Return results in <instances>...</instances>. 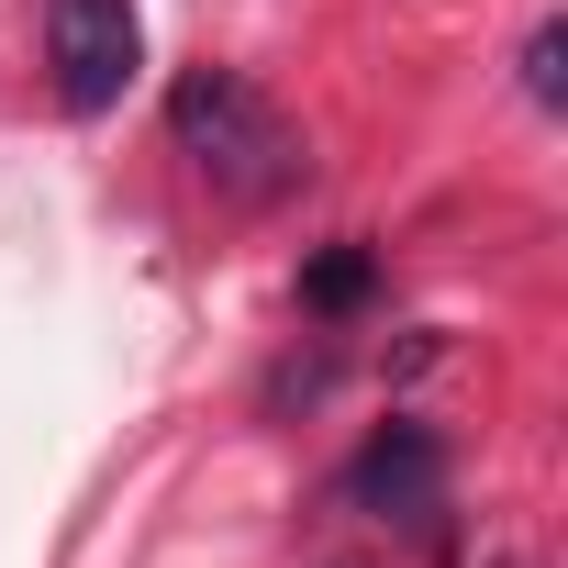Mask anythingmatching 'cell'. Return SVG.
<instances>
[{
    "instance_id": "6da1fadb",
    "label": "cell",
    "mask_w": 568,
    "mask_h": 568,
    "mask_svg": "<svg viewBox=\"0 0 568 568\" xmlns=\"http://www.w3.org/2000/svg\"><path fill=\"white\" fill-rule=\"evenodd\" d=\"M168 134H179V156H190L234 212L291 201V190H302V168H313L302 123L278 112L256 79H234V68H190V79L168 90Z\"/></svg>"
},
{
    "instance_id": "7a4b0ae2",
    "label": "cell",
    "mask_w": 568,
    "mask_h": 568,
    "mask_svg": "<svg viewBox=\"0 0 568 568\" xmlns=\"http://www.w3.org/2000/svg\"><path fill=\"white\" fill-rule=\"evenodd\" d=\"M45 68H57V101L90 123L134 90L145 68V23H134V0H45Z\"/></svg>"
},
{
    "instance_id": "3957f363",
    "label": "cell",
    "mask_w": 568,
    "mask_h": 568,
    "mask_svg": "<svg viewBox=\"0 0 568 568\" xmlns=\"http://www.w3.org/2000/svg\"><path fill=\"white\" fill-rule=\"evenodd\" d=\"M346 490H357V513H379V524H435V513H446V446H435L424 424H379V435L357 446Z\"/></svg>"
},
{
    "instance_id": "277c9868",
    "label": "cell",
    "mask_w": 568,
    "mask_h": 568,
    "mask_svg": "<svg viewBox=\"0 0 568 568\" xmlns=\"http://www.w3.org/2000/svg\"><path fill=\"white\" fill-rule=\"evenodd\" d=\"M368 278H379V267H368V245H335V256H313L302 302H313V313H357V302H368Z\"/></svg>"
},
{
    "instance_id": "5b68a950",
    "label": "cell",
    "mask_w": 568,
    "mask_h": 568,
    "mask_svg": "<svg viewBox=\"0 0 568 568\" xmlns=\"http://www.w3.org/2000/svg\"><path fill=\"white\" fill-rule=\"evenodd\" d=\"M524 101H535V112L568 101V23H535V34H524Z\"/></svg>"
},
{
    "instance_id": "8992f818",
    "label": "cell",
    "mask_w": 568,
    "mask_h": 568,
    "mask_svg": "<svg viewBox=\"0 0 568 568\" xmlns=\"http://www.w3.org/2000/svg\"><path fill=\"white\" fill-rule=\"evenodd\" d=\"M335 568H368V557H335Z\"/></svg>"
}]
</instances>
